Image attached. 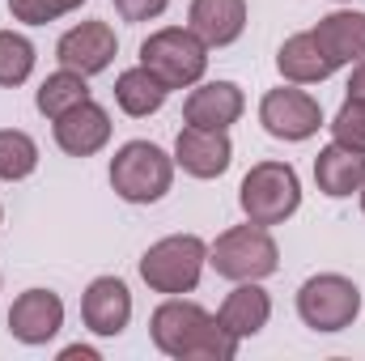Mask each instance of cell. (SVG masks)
Segmentation results:
<instances>
[{"mask_svg":"<svg viewBox=\"0 0 365 361\" xmlns=\"http://www.w3.org/2000/svg\"><path fill=\"white\" fill-rule=\"evenodd\" d=\"M187 21L204 47H230L247 30V0H191Z\"/></svg>","mask_w":365,"mask_h":361,"instance_id":"obj_15","label":"cell"},{"mask_svg":"<svg viewBox=\"0 0 365 361\" xmlns=\"http://www.w3.org/2000/svg\"><path fill=\"white\" fill-rule=\"evenodd\" d=\"M276 68L293 86H314V81H327L336 73V60L323 51V43L314 39V30H306V34L284 39L280 56H276Z\"/></svg>","mask_w":365,"mask_h":361,"instance_id":"obj_16","label":"cell"},{"mask_svg":"<svg viewBox=\"0 0 365 361\" xmlns=\"http://www.w3.org/2000/svg\"><path fill=\"white\" fill-rule=\"evenodd\" d=\"M149 332L166 357L179 361H234L238 345H242L234 332L221 327L217 315H208L200 302H187V298L162 302L149 319Z\"/></svg>","mask_w":365,"mask_h":361,"instance_id":"obj_1","label":"cell"},{"mask_svg":"<svg viewBox=\"0 0 365 361\" xmlns=\"http://www.w3.org/2000/svg\"><path fill=\"white\" fill-rule=\"evenodd\" d=\"M331 136L349 149L365 153V98H344V106L331 119Z\"/></svg>","mask_w":365,"mask_h":361,"instance_id":"obj_24","label":"cell"},{"mask_svg":"<svg viewBox=\"0 0 365 361\" xmlns=\"http://www.w3.org/2000/svg\"><path fill=\"white\" fill-rule=\"evenodd\" d=\"M297 315L314 332H344L361 315V289L340 272H319L297 289Z\"/></svg>","mask_w":365,"mask_h":361,"instance_id":"obj_7","label":"cell"},{"mask_svg":"<svg viewBox=\"0 0 365 361\" xmlns=\"http://www.w3.org/2000/svg\"><path fill=\"white\" fill-rule=\"evenodd\" d=\"M81 4L86 0H9V13L26 26H47V21H56V17H64Z\"/></svg>","mask_w":365,"mask_h":361,"instance_id":"obj_25","label":"cell"},{"mask_svg":"<svg viewBox=\"0 0 365 361\" xmlns=\"http://www.w3.org/2000/svg\"><path fill=\"white\" fill-rule=\"evenodd\" d=\"M314 39H319L323 51L336 60V68H340V64H357V60L365 56V13L340 9V13L319 17Z\"/></svg>","mask_w":365,"mask_h":361,"instance_id":"obj_19","label":"cell"},{"mask_svg":"<svg viewBox=\"0 0 365 361\" xmlns=\"http://www.w3.org/2000/svg\"><path fill=\"white\" fill-rule=\"evenodd\" d=\"M34 73V43L17 30H0V86L13 90Z\"/></svg>","mask_w":365,"mask_h":361,"instance_id":"obj_23","label":"cell"},{"mask_svg":"<svg viewBox=\"0 0 365 361\" xmlns=\"http://www.w3.org/2000/svg\"><path fill=\"white\" fill-rule=\"evenodd\" d=\"M98 361V353H93V349H81V345H73V349H64V353H60V361Z\"/></svg>","mask_w":365,"mask_h":361,"instance_id":"obj_28","label":"cell"},{"mask_svg":"<svg viewBox=\"0 0 365 361\" xmlns=\"http://www.w3.org/2000/svg\"><path fill=\"white\" fill-rule=\"evenodd\" d=\"M242 111H247V98L234 81H208V86L191 90L182 102V119L195 128H212V132H225L230 123H238Z\"/></svg>","mask_w":365,"mask_h":361,"instance_id":"obj_14","label":"cell"},{"mask_svg":"<svg viewBox=\"0 0 365 361\" xmlns=\"http://www.w3.org/2000/svg\"><path fill=\"white\" fill-rule=\"evenodd\" d=\"M90 98V86H86V77L81 73H73V68H60V73H51L38 93H34V106L47 115V119H60L64 111H73L77 102H86Z\"/></svg>","mask_w":365,"mask_h":361,"instance_id":"obj_21","label":"cell"},{"mask_svg":"<svg viewBox=\"0 0 365 361\" xmlns=\"http://www.w3.org/2000/svg\"><path fill=\"white\" fill-rule=\"evenodd\" d=\"M106 141H110V115H106L93 98L77 102L73 111H64V115L56 119V145H60L68 158H93Z\"/></svg>","mask_w":365,"mask_h":361,"instance_id":"obj_13","label":"cell"},{"mask_svg":"<svg viewBox=\"0 0 365 361\" xmlns=\"http://www.w3.org/2000/svg\"><path fill=\"white\" fill-rule=\"evenodd\" d=\"M238 204L247 213V221L255 225H280L297 213L302 204V183L289 162H259L247 171V179L238 187Z\"/></svg>","mask_w":365,"mask_h":361,"instance_id":"obj_5","label":"cell"},{"mask_svg":"<svg viewBox=\"0 0 365 361\" xmlns=\"http://www.w3.org/2000/svg\"><path fill=\"white\" fill-rule=\"evenodd\" d=\"M110 4L123 21H149V17H162L170 0H110Z\"/></svg>","mask_w":365,"mask_h":361,"instance_id":"obj_26","label":"cell"},{"mask_svg":"<svg viewBox=\"0 0 365 361\" xmlns=\"http://www.w3.org/2000/svg\"><path fill=\"white\" fill-rule=\"evenodd\" d=\"M0 217H4V213H0Z\"/></svg>","mask_w":365,"mask_h":361,"instance_id":"obj_30","label":"cell"},{"mask_svg":"<svg viewBox=\"0 0 365 361\" xmlns=\"http://www.w3.org/2000/svg\"><path fill=\"white\" fill-rule=\"evenodd\" d=\"M314 183H319V191H323V195H331V200L361 191V183H365V153L349 149V145H340V141H331V145H327V149H319V158H314Z\"/></svg>","mask_w":365,"mask_h":361,"instance_id":"obj_18","label":"cell"},{"mask_svg":"<svg viewBox=\"0 0 365 361\" xmlns=\"http://www.w3.org/2000/svg\"><path fill=\"white\" fill-rule=\"evenodd\" d=\"M349 98H365V56L353 64V77H349Z\"/></svg>","mask_w":365,"mask_h":361,"instance_id":"obj_27","label":"cell"},{"mask_svg":"<svg viewBox=\"0 0 365 361\" xmlns=\"http://www.w3.org/2000/svg\"><path fill=\"white\" fill-rule=\"evenodd\" d=\"M217 319H221V327L234 332L238 340L259 336V332L268 327V319H272V298H268V289H259L255 280H238V289L221 302Z\"/></svg>","mask_w":365,"mask_h":361,"instance_id":"obj_17","label":"cell"},{"mask_svg":"<svg viewBox=\"0 0 365 361\" xmlns=\"http://www.w3.org/2000/svg\"><path fill=\"white\" fill-rule=\"evenodd\" d=\"M166 86L145 68V64H136V68H128V73H119L115 77V102H119V111L123 115H132V119H145V115H153V111H162V102H166Z\"/></svg>","mask_w":365,"mask_h":361,"instance_id":"obj_20","label":"cell"},{"mask_svg":"<svg viewBox=\"0 0 365 361\" xmlns=\"http://www.w3.org/2000/svg\"><path fill=\"white\" fill-rule=\"evenodd\" d=\"M208 264V247L204 238L195 234H170L162 243H153L145 255H140V276L153 293H191L200 285V272Z\"/></svg>","mask_w":365,"mask_h":361,"instance_id":"obj_6","label":"cell"},{"mask_svg":"<svg viewBox=\"0 0 365 361\" xmlns=\"http://www.w3.org/2000/svg\"><path fill=\"white\" fill-rule=\"evenodd\" d=\"M81 319L93 336H119L132 319V293L119 276H98L90 280L86 298H81Z\"/></svg>","mask_w":365,"mask_h":361,"instance_id":"obj_12","label":"cell"},{"mask_svg":"<svg viewBox=\"0 0 365 361\" xmlns=\"http://www.w3.org/2000/svg\"><path fill=\"white\" fill-rule=\"evenodd\" d=\"M64 327V302L51 289H26L9 310V332L21 345H47Z\"/></svg>","mask_w":365,"mask_h":361,"instance_id":"obj_11","label":"cell"},{"mask_svg":"<svg viewBox=\"0 0 365 361\" xmlns=\"http://www.w3.org/2000/svg\"><path fill=\"white\" fill-rule=\"evenodd\" d=\"M140 64L166 86V90H187L208 73V47L195 39V30L187 26H166L153 30L140 43Z\"/></svg>","mask_w":365,"mask_h":361,"instance_id":"obj_2","label":"cell"},{"mask_svg":"<svg viewBox=\"0 0 365 361\" xmlns=\"http://www.w3.org/2000/svg\"><path fill=\"white\" fill-rule=\"evenodd\" d=\"M259 123L268 128V136L276 141H310L323 128V106L306 90H268L259 102Z\"/></svg>","mask_w":365,"mask_h":361,"instance_id":"obj_8","label":"cell"},{"mask_svg":"<svg viewBox=\"0 0 365 361\" xmlns=\"http://www.w3.org/2000/svg\"><path fill=\"white\" fill-rule=\"evenodd\" d=\"M170 183H175V158L153 141H128L110 158V187L128 204H153L170 191Z\"/></svg>","mask_w":365,"mask_h":361,"instance_id":"obj_3","label":"cell"},{"mask_svg":"<svg viewBox=\"0 0 365 361\" xmlns=\"http://www.w3.org/2000/svg\"><path fill=\"white\" fill-rule=\"evenodd\" d=\"M230 162H234V145L225 132L187 123L175 141V166H182L191 179H217L230 171Z\"/></svg>","mask_w":365,"mask_h":361,"instance_id":"obj_10","label":"cell"},{"mask_svg":"<svg viewBox=\"0 0 365 361\" xmlns=\"http://www.w3.org/2000/svg\"><path fill=\"white\" fill-rule=\"evenodd\" d=\"M115 56H119V39H115V30L106 21H81L68 34H60V43H56L60 68H73L81 77L106 73Z\"/></svg>","mask_w":365,"mask_h":361,"instance_id":"obj_9","label":"cell"},{"mask_svg":"<svg viewBox=\"0 0 365 361\" xmlns=\"http://www.w3.org/2000/svg\"><path fill=\"white\" fill-rule=\"evenodd\" d=\"M208 264L225 280H264L280 268V247L268 234V225H234L208 247Z\"/></svg>","mask_w":365,"mask_h":361,"instance_id":"obj_4","label":"cell"},{"mask_svg":"<svg viewBox=\"0 0 365 361\" xmlns=\"http://www.w3.org/2000/svg\"><path fill=\"white\" fill-rule=\"evenodd\" d=\"M361 213H365V183H361Z\"/></svg>","mask_w":365,"mask_h":361,"instance_id":"obj_29","label":"cell"},{"mask_svg":"<svg viewBox=\"0 0 365 361\" xmlns=\"http://www.w3.org/2000/svg\"><path fill=\"white\" fill-rule=\"evenodd\" d=\"M34 166H38L34 136H26L17 128H4L0 132V179L17 183V179H26V175H34Z\"/></svg>","mask_w":365,"mask_h":361,"instance_id":"obj_22","label":"cell"}]
</instances>
